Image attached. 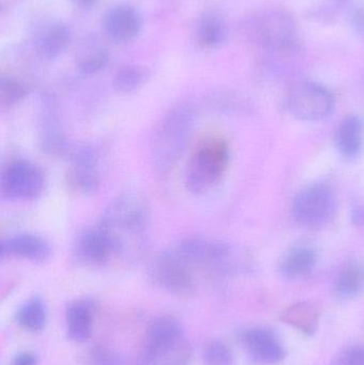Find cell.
<instances>
[{
    "label": "cell",
    "mask_w": 364,
    "mask_h": 365,
    "mask_svg": "<svg viewBox=\"0 0 364 365\" xmlns=\"http://www.w3.org/2000/svg\"><path fill=\"white\" fill-rule=\"evenodd\" d=\"M150 219V206L145 197L125 192L105 207L98 227L110 238L115 255L135 259L147 249Z\"/></svg>",
    "instance_id": "obj_1"
},
{
    "label": "cell",
    "mask_w": 364,
    "mask_h": 365,
    "mask_svg": "<svg viewBox=\"0 0 364 365\" xmlns=\"http://www.w3.org/2000/svg\"><path fill=\"white\" fill-rule=\"evenodd\" d=\"M196 125V113L190 105L173 107L156 126L152 138V158L160 173H170L185 153Z\"/></svg>",
    "instance_id": "obj_2"
},
{
    "label": "cell",
    "mask_w": 364,
    "mask_h": 365,
    "mask_svg": "<svg viewBox=\"0 0 364 365\" xmlns=\"http://www.w3.org/2000/svg\"><path fill=\"white\" fill-rule=\"evenodd\" d=\"M239 34L248 44L263 53L299 44L296 21L282 9H262L249 13L239 23Z\"/></svg>",
    "instance_id": "obj_3"
},
{
    "label": "cell",
    "mask_w": 364,
    "mask_h": 365,
    "mask_svg": "<svg viewBox=\"0 0 364 365\" xmlns=\"http://www.w3.org/2000/svg\"><path fill=\"white\" fill-rule=\"evenodd\" d=\"M230 162L228 143L222 138L203 141L192 155L185 175L186 188L205 195L222 181Z\"/></svg>",
    "instance_id": "obj_4"
},
{
    "label": "cell",
    "mask_w": 364,
    "mask_h": 365,
    "mask_svg": "<svg viewBox=\"0 0 364 365\" xmlns=\"http://www.w3.org/2000/svg\"><path fill=\"white\" fill-rule=\"evenodd\" d=\"M338 202L331 187L316 182L297 193L293 203V217L303 229L322 230L331 225L337 215Z\"/></svg>",
    "instance_id": "obj_5"
},
{
    "label": "cell",
    "mask_w": 364,
    "mask_h": 365,
    "mask_svg": "<svg viewBox=\"0 0 364 365\" xmlns=\"http://www.w3.org/2000/svg\"><path fill=\"white\" fill-rule=\"evenodd\" d=\"M286 108L301 121L326 119L335 109V98L325 86L316 81H299L288 90Z\"/></svg>",
    "instance_id": "obj_6"
},
{
    "label": "cell",
    "mask_w": 364,
    "mask_h": 365,
    "mask_svg": "<svg viewBox=\"0 0 364 365\" xmlns=\"http://www.w3.org/2000/svg\"><path fill=\"white\" fill-rule=\"evenodd\" d=\"M192 353L179 321L171 317L154 319L147 328L143 343L142 359H164Z\"/></svg>",
    "instance_id": "obj_7"
},
{
    "label": "cell",
    "mask_w": 364,
    "mask_h": 365,
    "mask_svg": "<svg viewBox=\"0 0 364 365\" xmlns=\"http://www.w3.org/2000/svg\"><path fill=\"white\" fill-rule=\"evenodd\" d=\"M194 267L175 248L158 255L150 266V274L158 287L169 293L187 295L194 289Z\"/></svg>",
    "instance_id": "obj_8"
},
{
    "label": "cell",
    "mask_w": 364,
    "mask_h": 365,
    "mask_svg": "<svg viewBox=\"0 0 364 365\" xmlns=\"http://www.w3.org/2000/svg\"><path fill=\"white\" fill-rule=\"evenodd\" d=\"M45 184L44 173L40 167L27 160H16L2 171L0 191L6 199L36 200L44 191Z\"/></svg>",
    "instance_id": "obj_9"
},
{
    "label": "cell",
    "mask_w": 364,
    "mask_h": 365,
    "mask_svg": "<svg viewBox=\"0 0 364 365\" xmlns=\"http://www.w3.org/2000/svg\"><path fill=\"white\" fill-rule=\"evenodd\" d=\"M68 184L75 191L92 193L100 186V153L93 145H81L71 149Z\"/></svg>",
    "instance_id": "obj_10"
},
{
    "label": "cell",
    "mask_w": 364,
    "mask_h": 365,
    "mask_svg": "<svg viewBox=\"0 0 364 365\" xmlns=\"http://www.w3.org/2000/svg\"><path fill=\"white\" fill-rule=\"evenodd\" d=\"M72 30L61 21H45L38 24L32 34V47L36 56L45 61L59 59L70 47Z\"/></svg>",
    "instance_id": "obj_11"
},
{
    "label": "cell",
    "mask_w": 364,
    "mask_h": 365,
    "mask_svg": "<svg viewBox=\"0 0 364 365\" xmlns=\"http://www.w3.org/2000/svg\"><path fill=\"white\" fill-rule=\"evenodd\" d=\"M102 27L105 34L113 42H132L142 31V14L132 4H117L103 15Z\"/></svg>",
    "instance_id": "obj_12"
},
{
    "label": "cell",
    "mask_w": 364,
    "mask_h": 365,
    "mask_svg": "<svg viewBox=\"0 0 364 365\" xmlns=\"http://www.w3.org/2000/svg\"><path fill=\"white\" fill-rule=\"evenodd\" d=\"M241 343L256 364L276 365L286 357V349L276 334L266 328H250L241 334Z\"/></svg>",
    "instance_id": "obj_13"
},
{
    "label": "cell",
    "mask_w": 364,
    "mask_h": 365,
    "mask_svg": "<svg viewBox=\"0 0 364 365\" xmlns=\"http://www.w3.org/2000/svg\"><path fill=\"white\" fill-rule=\"evenodd\" d=\"M74 252L77 259L87 266L104 265L115 255L113 242L98 225L79 234Z\"/></svg>",
    "instance_id": "obj_14"
},
{
    "label": "cell",
    "mask_w": 364,
    "mask_h": 365,
    "mask_svg": "<svg viewBox=\"0 0 364 365\" xmlns=\"http://www.w3.org/2000/svg\"><path fill=\"white\" fill-rule=\"evenodd\" d=\"M53 253L51 242L42 236L32 233H21L2 240L0 255L4 257H15L33 263H44Z\"/></svg>",
    "instance_id": "obj_15"
},
{
    "label": "cell",
    "mask_w": 364,
    "mask_h": 365,
    "mask_svg": "<svg viewBox=\"0 0 364 365\" xmlns=\"http://www.w3.org/2000/svg\"><path fill=\"white\" fill-rule=\"evenodd\" d=\"M228 36V24L217 11H205L197 19L194 38L201 48H218L226 43Z\"/></svg>",
    "instance_id": "obj_16"
},
{
    "label": "cell",
    "mask_w": 364,
    "mask_h": 365,
    "mask_svg": "<svg viewBox=\"0 0 364 365\" xmlns=\"http://www.w3.org/2000/svg\"><path fill=\"white\" fill-rule=\"evenodd\" d=\"M336 143L342 158L348 160H357L364 147L363 120L356 115L345 118L338 128Z\"/></svg>",
    "instance_id": "obj_17"
},
{
    "label": "cell",
    "mask_w": 364,
    "mask_h": 365,
    "mask_svg": "<svg viewBox=\"0 0 364 365\" xmlns=\"http://www.w3.org/2000/svg\"><path fill=\"white\" fill-rule=\"evenodd\" d=\"M66 334L74 342L89 340L93 329V304L87 299L71 302L66 312Z\"/></svg>",
    "instance_id": "obj_18"
},
{
    "label": "cell",
    "mask_w": 364,
    "mask_h": 365,
    "mask_svg": "<svg viewBox=\"0 0 364 365\" xmlns=\"http://www.w3.org/2000/svg\"><path fill=\"white\" fill-rule=\"evenodd\" d=\"M318 263V253L309 245H297L288 251L281 263L280 272L286 280H299L309 276Z\"/></svg>",
    "instance_id": "obj_19"
},
{
    "label": "cell",
    "mask_w": 364,
    "mask_h": 365,
    "mask_svg": "<svg viewBox=\"0 0 364 365\" xmlns=\"http://www.w3.org/2000/svg\"><path fill=\"white\" fill-rule=\"evenodd\" d=\"M280 321L306 336H313L320 324V312L307 302H296L288 307L280 315Z\"/></svg>",
    "instance_id": "obj_20"
},
{
    "label": "cell",
    "mask_w": 364,
    "mask_h": 365,
    "mask_svg": "<svg viewBox=\"0 0 364 365\" xmlns=\"http://www.w3.org/2000/svg\"><path fill=\"white\" fill-rule=\"evenodd\" d=\"M110 61L108 49L98 41H85L76 57V68L83 76H93L102 72Z\"/></svg>",
    "instance_id": "obj_21"
},
{
    "label": "cell",
    "mask_w": 364,
    "mask_h": 365,
    "mask_svg": "<svg viewBox=\"0 0 364 365\" xmlns=\"http://www.w3.org/2000/svg\"><path fill=\"white\" fill-rule=\"evenodd\" d=\"M336 293L344 299H352L364 292V263L352 262L342 268L335 284Z\"/></svg>",
    "instance_id": "obj_22"
},
{
    "label": "cell",
    "mask_w": 364,
    "mask_h": 365,
    "mask_svg": "<svg viewBox=\"0 0 364 365\" xmlns=\"http://www.w3.org/2000/svg\"><path fill=\"white\" fill-rule=\"evenodd\" d=\"M16 321L24 329L30 332H41L47 323V308L44 300L32 297L19 307Z\"/></svg>",
    "instance_id": "obj_23"
},
{
    "label": "cell",
    "mask_w": 364,
    "mask_h": 365,
    "mask_svg": "<svg viewBox=\"0 0 364 365\" xmlns=\"http://www.w3.org/2000/svg\"><path fill=\"white\" fill-rule=\"evenodd\" d=\"M149 77L150 72L145 66L130 64L118 70L113 77V87L119 93H132L142 87Z\"/></svg>",
    "instance_id": "obj_24"
},
{
    "label": "cell",
    "mask_w": 364,
    "mask_h": 365,
    "mask_svg": "<svg viewBox=\"0 0 364 365\" xmlns=\"http://www.w3.org/2000/svg\"><path fill=\"white\" fill-rule=\"evenodd\" d=\"M28 96V88L19 79L12 76L0 78V105L4 108L19 104Z\"/></svg>",
    "instance_id": "obj_25"
},
{
    "label": "cell",
    "mask_w": 364,
    "mask_h": 365,
    "mask_svg": "<svg viewBox=\"0 0 364 365\" xmlns=\"http://www.w3.org/2000/svg\"><path fill=\"white\" fill-rule=\"evenodd\" d=\"M204 365H234L231 349L222 341H212L203 353Z\"/></svg>",
    "instance_id": "obj_26"
},
{
    "label": "cell",
    "mask_w": 364,
    "mask_h": 365,
    "mask_svg": "<svg viewBox=\"0 0 364 365\" xmlns=\"http://www.w3.org/2000/svg\"><path fill=\"white\" fill-rule=\"evenodd\" d=\"M343 6L331 2H323L318 6H312L308 10V19L321 25L335 24L341 14Z\"/></svg>",
    "instance_id": "obj_27"
},
{
    "label": "cell",
    "mask_w": 364,
    "mask_h": 365,
    "mask_svg": "<svg viewBox=\"0 0 364 365\" xmlns=\"http://www.w3.org/2000/svg\"><path fill=\"white\" fill-rule=\"evenodd\" d=\"M90 365H123L121 357L113 349L104 346L93 347L89 354Z\"/></svg>",
    "instance_id": "obj_28"
},
{
    "label": "cell",
    "mask_w": 364,
    "mask_h": 365,
    "mask_svg": "<svg viewBox=\"0 0 364 365\" xmlns=\"http://www.w3.org/2000/svg\"><path fill=\"white\" fill-rule=\"evenodd\" d=\"M333 365H364V347H348L335 358Z\"/></svg>",
    "instance_id": "obj_29"
},
{
    "label": "cell",
    "mask_w": 364,
    "mask_h": 365,
    "mask_svg": "<svg viewBox=\"0 0 364 365\" xmlns=\"http://www.w3.org/2000/svg\"><path fill=\"white\" fill-rule=\"evenodd\" d=\"M350 24L354 28V31L364 38V4L353 11Z\"/></svg>",
    "instance_id": "obj_30"
},
{
    "label": "cell",
    "mask_w": 364,
    "mask_h": 365,
    "mask_svg": "<svg viewBox=\"0 0 364 365\" xmlns=\"http://www.w3.org/2000/svg\"><path fill=\"white\" fill-rule=\"evenodd\" d=\"M11 365H38V357L28 351L19 353V355L15 356Z\"/></svg>",
    "instance_id": "obj_31"
},
{
    "label": "cell",
    "mask_w": 364,
    "mask_h": 365,
    "mask_svg": "<svg viewBox=\"0 0 364 365\" xmlns=\"http://www.w3.org/2000/svg\"><path fill=\"white\" fill-rule=\"evenodd\" d=\"M353 225L358 227H364V205L357 204L352 210Z\"/></svg>",
    "instance_id": "obj_32"
},
{
    "label": "cell",
    "mask_w": 364,
    "mask_h": 365,
    "mask_svg": "<svg viewBox=\"0 0 364 365\" xmlns=\"http://www.w3.org/2000/svg\"><path fill=\"white\" fill-rule=\"evenodd\" d=\"M75 6L80 9H90L98 4V0H72Z\"/></svg>",
    "instance_id": "obj_33"
},
{
    "label": "cell",
    "mask_w": 364,
    "mask_h": 365,
    "mask_svg": "<svg viewBox=\"0 0 364 365\" xmlns=\"http://www.w3.org/2000/svg\"><path fill=\"white\" fill-rule=\"evenodd\" d=\"M346 1H348V0H325L324 2H331V4H337L344 6H345Z\"/></svg>",
    "instance_id": "obj_34"
}]
</instances>
